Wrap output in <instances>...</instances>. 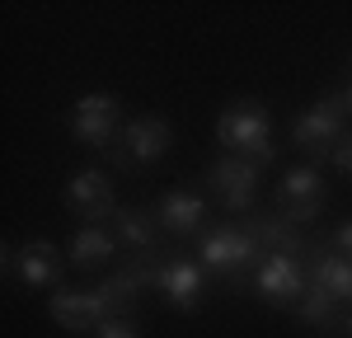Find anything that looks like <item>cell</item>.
Returning a JSON list of instances; mask_svg holds the SVG:
<instances>
[{"mask_svg":"<svg viewBox=\"0 0 352 338\" xmlns=\"http://www.w3.org/2000/svg\"><path fill=\"white\" fill-rule=\"evenodd\" d=\"M268 113L258 109V104H235V109H226L217 117V137L221 146H230V150H240L244 160H254V165H263L272 160V137H268Z\"/></svg>","mask_w":352,"mask_h":338,"instance_id":"obj_1","label":"cell"},{"mask_svg":"<svg viewBox=\"0 0 352 338\" xmlns=\"http://www.w3.org/2000/svg\"><path fill=\"white\" fill-rule=\"evenodd\" d=\"M197 254H202V263L217 268V273H235L244 263H263V245L254 240V230H230V225L212 230Z\"/></svg>","mask_w":352,"mask_h":338,"instance_id":"obj_2","label":"cell"},{"mask_svg":"<svg viewBox=\"0 0 352 338\" xmlns=\"http://www.w3.org/2000/svg\"><path fill=\"white\" fill-rule=\"evenodd\" d=\"M258 296H268V301H277V306H287V301H300L305 296V286H310V278H305V268H300L296 254H263V263H258Z\"/></svg>","mask_w":352,"mask_h":338,"instance_id":"obj_3","label":"cell"},{"mask_svg":"<svg viewBox=\"0 0 352 338\" xmlns=\"http://www.w3.org/2000/svg\"><path fill=\"white\" fill-rule=\"evenodd\" d=\"M343 104H338V94H324L315 109H305L296 117V141L300 146H310V150H338V141H343Z\"/></svg>","mask_w":352,"mask_h":338,"instance_id":"obj_4","label":"cell"},{"mask_svg":"<svg viewBox=\"0 0 352 338\" xmlns=\"http://www.w3.org/2000/svg\"><path fill=\"white\" fill-rule=\"evenodd\" d=\"M277 202H282V216L296 225V221H310V216H320V207H324V179L315 174V169H292L287 179H282V188H277Z\"/></svg>","mask_w":352,"mask_h":338,"instance_id":"obj_5","label":"cell"},{"mask_svg":"<svg viewBox=\"0 0 352 338\" xmlns=\"http://www.w3.org/2000/svg\"><path fill=\"white\" fill-rule=\"evenodd\" d=\"M66 207L71 212H80L85 221H113L118 216V197H113V183L104 174H76L71 183H66Z\"/></svg>","mask_w":352,"mask_h":338,"instance_id":"obj_6","label":"cell"},{"mask_svg":"<svg viewBox=\"0 0 352 338\" xmlns=\"http://www.w3.org/2000/svg\"><path fill=\"white\" fill-rule=\"evenodd\" d=\"M212 188L226 197V207L244 212L254 202V188H258V165L244 160V155H226V160L212 165Z\"/></svg>","mask_w":352,"mask_h":338,"instance_id":"obj_7","label":"cell"},{"mask_svg":"<svg viewBox=\"0 0 352 338\" xmlns=\"http://www.w3.org/2000/svg\"><path fill=\"white\" fill-rule=\"evenodd\" d=\"M71 127H76L80 141L104 146V141L118 132V99H113V94H85L80 104L71 109Z\"/></svg>","mask_w":352,"mask_h":338,"instance_id":"obj_8","label":"cell"},{"mask_svg":"<svg viewBox=\"0 0 352 338\" xmlns=\"http://www.w3.org/2000/svg\"><path fill=\"white\" fill-rule=\"evenodd\" d=\"M151 282H155L179 310H192L202 301V268H197L192 258H169V263H160V268L151 273Z\"/></svg>","mask_w":352,"mask_h":338,"instance_id":"obj_9","label":"cell"},{"mask_svg":"<svg viewBox=\"0 0 352 338\" xmlns=\"http://www.w3.org/2000/svg\"><path fill=\"white\" fill-rule=\"evenodd\" d=\"M52 319L66 334H85V329H99V306H94V291H52Z\"/></svg>","mask_w":352,"mask_h":338,"instance_id":"obj_10","label":"cell"},{"mask_svg":"<svg viewBox=\"0 0 352 338\" xmlns=\"http://www.w3.org/2000/svg\"><path fill=\"white\" fill-rule=\"evenodd\" d=\"M14 273L24 286H56L61 282V263H56L52 245H43V240H33L24 249L14 254Z\"/></svg>","mask_w":352,"mask_h":338,"instance_id":"obj_11","label":"cell"},{"mask_svg":"<svg viewBox=\"0 0 352 338\" xmlns=\"http://www.w3.org/2000/svg\"><path fill=\"white\" fill-rule=\"evenodd\" d=\"M122 141H127V155L132 160H160L164 150H169V122L164 117H136L132 127L122 132Z\"/></svg>","mask_w":352,"mask_h":338,"instance_id":"obj_12","label":"cell"},{"mask_svg":"<svg viewBox=\"0 0 352 338\" xmlns=\"http://www.w3.org/2000/svg\"><path fill=\"white\" fill-rule=\"evenodd\" d=\"M155 216H160L164 230L188 235V230L202 225V197H197V193H164L160 207H155Z\"/></svg>","mask_w":352,"mask_h":338,"instance_id":"obj_13","label":"cell"},{"mask_svg":"<svg viewBox=\"0 0 352 338\" xmlns=\"http://www.w3.org/2000/svg\"><path fill=\"white\" fill-rule=\"evenodd\" d=\"M113 254H118V240H113V230H104V225H85V230H76V240H71V258L80 268H94V263H104Z\"/></svg>","mask_w":352,"mask_h":338,"instance_id":"obj_14","label":"cell"},{"mask_svg":"<svg viewBox=\"0 0 352 338\" xmlns=\"http://www.w3.org/2000/svg\"><path fill=\"white\" fill-rule=\"evenodd\" d=\"M310 282L329 286V291H333V301H352V258H343V254H320Z\"/></svg>","mask_w":352,"mask_h":338,"instance_id":"obj_15","label":"cell"},{"mask_svg":"<svg viewBox=\"0 0 352 338\" xmlns=\"http://www.w3.org/2000/svg\"><path fill=\"white\" fill-rule=\"evenodd\" d=\"M113 240L127 245V249H146V245H155V221L141 216V212L118 207V216H113Z\"/></svg>","mask_w":352,"mask_h":338,"instance_id":"obj_16","label":"cell"},{"mask_svg":"<svg viewBox=\"0 0 352 338\" xmlns=\"http://www.w3.org/2000/svg\"><path fill=\"white\" fill-rule=\"evenodd\" d=\"M136 296V278H113L104 286H94V306H99V319L109 324V319H122V310L132 306Z\"/></svg>","mask_w":352,"mask_h":338,"instance_id":"obj_17","label":"cell"},{"mask_svg":"<svg viewBox=\"0 0 352 338\" xmlns=\"http://www.w3.org/2000/svg\"><path fill=\"white\" fill-rule=\"evenodd\" d=\"M249 230H254V240H258V245H277V254H300V245H305V240H300V230L287 221V216L254 221Z\"/></svg>","mask_w":352,"mask_h":338,"instance_id":"obj_18","label":"cell"},{"mask_svg":"<svg viewBox=\"0 0 352 338\" xmlns=\"http://www.w3.org/2000/svg\"><path fill=\"white\" fill-rule=\"evenodd\" d=\"M296 306H300V319H305V324H324L329 315H333V306H338V301H333V291H329V286L310 282V286H305V296H300Z\"/></svg>","mask_w":352,"mask_h":338,"instance_id":"obj_19","label":"cell"},{"mask_svg":"<svg viewBox=\"0 0 352 338\" xmlns=\"http://www.w3.org/2000/svg\"><path fill=\"white\" fill-rule=\"evenodd\" d=\"M94 334H99V338H136V329L127 324V319H109V324H99Z\"/></svg>","mask_w":352,"mask_h":338,"instance_id":"obj_20","label":"cell"},{"mask_svg":"<svg viewBox=\"0 0 352 338\" xmlns=\"http://www.w3.org/2000/svg\"><path fill=\"white\" fill-rule=\"evenodd\" d=\"M333 165H338V169H348V174H352V137H343V141H338V150H333Z\"/></svg>","mask_w":352,"mask_h":338,"instance_id":"obj_21","label":"cell"},{"mask_svg":"<svg viewBox=\"0 0 352 338\" xmlns=\"http://www.w3.org/2000/svg\"><path fill=\"white\" fill-rule=\"evenodd\" d=\"M338 249H343V258H352V221L338 225Z\"/></svg>","mask_w":352,"mask_h":338,"instance_id":"obj_22","label":"cell"},{"mask_svg":"<svg viewBox=\"0 0 352 338\" xmlns=\"http://www.w3.org/2000/svg\"><path fill=\"white\" fill-rule=\"evenodd\" d=\"M338 104H343V113H348V117H352V84H348V89H343V94H338Z\"/></svg>","mask_w":352,"mask_h":338,"instance_id":"obj_23","label":"cell"},{"mask_svg":"<svg viewBox=\"0 0 352 338\" xmlns=\"http://www.w3.org/2000/svg\"><path fill=\"white\" fill-rule=\"evenodd\" d=\"M348 338H352V315H348Z\"/></svg>","mask_w":352,"mask_h":338,"instance_id":"obj_24","label":"cell"}]
</instances>
